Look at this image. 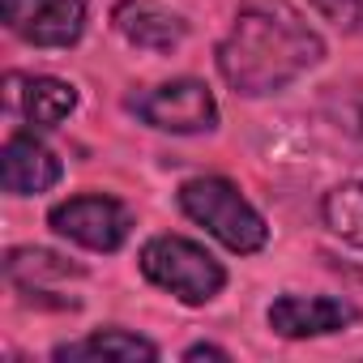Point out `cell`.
Listing matches in <instances>:
<instances>
[{"instance_id": "7c38bea8", "label": "cell", "mask_w": 363, "mask_h": 363, "mask_svg": "<svg viewBox=\"0 0 363 363\" xmlns=\"http://www.w3.org/2000/svg\"><path fill=\"white\" fill-rule=\"evenodd\" d=\"M5 278L26 295H43V282H60V278H82V265H69L60 252L52 248H9L5 252Z\"/></svg>"}, {"instance_id": "277c9868", "label": "cell", "mask_w": 363, "mask_h": 363, "mask_svg": "<svg viewBox=\"0 0 363 363\" xmlns=\"http://www.w3.org/2000/svg\"><path fill=\"white\" fill-rule=\"evenodd\" d=\"M128 111L141 124H150L158 133H179V137L210 133L218 124V99L201 77H175V82L137 90L128 99Z\"/></svg>"}, {"instance_id": "52a82bcc", "label": "cell", "mask_w": 363, "mask_h": 363, "mask_svg": "<svg viewBox=\"0 0 363 363\" xmlns=\"http://www.w3.org/2000/svg\"><path fill=\"white\" fill-rule=\"evenodd\" d=\"M278 337H325L359 320V308L337 295H278L265 312Z\"/></svg>"}, {"instance_id": "30bf717a", "label": "cell", "mask_w": 363, "mask_h": 363, "mask_svg": "<svg viewBox=\"0 0 363 363\" xmlns=\"http://www.w3.org/2000/svg\"><path fill=\"white\" fill-rule=\"evenodd\" d=\"M111 22L133 48H145V52H175L189 35V22L162 9L158 0H120L111 9Z\"/></svg>"}, {"instance_id": "7a4b0ae2", "label": "cell", "mask_w": 363, "mask_h": 363, "mask_svg": "<svg viewBox=\"0 0 363 363\" xmlns=\"http://www.w3.org/2000/svg\"><path fill=\"white\" fill-rule=\"evenodd\" d=\"M179 210L184 218H193L197 227H206L223 248L252 257L269 244V227L261 218V210L240 193V184H231L227 175H197L179 184Z\"/></svg>"}, {"instance_id": "6da1fadb", "label": "cell", "mask_w": 363, "mask_h": 363, "mask_svg": "<svg viewBox=\"0 0 363 363\" xmlns=\"http://www.w3.org/2000/svg\"><path fill=\"white\" fill-rule=\"evenodd\" d=\"M218 73L235 94L265 99L325 60V39L282 5H248L218 43Z\"/></svg>"}, {"instance_id": "5b68a950", "label": "cell", "mask_w": 363, "mask_h": 363, "mask_svg": "<svg viewBox=\"0 0 363 363\" xmlns=\"http://www.w3.org/2000/svg\"><path fill=\"white\" fill-rule=\"evenodd\" d=\"M48 227H52L56 235H65L69 244H77V248L116 252V248H124V240H128V231H133V214H128V206L116 201V197L82 193V197H69V201L52 206Z\"/></svg>"}, {"instance_id": "ba28073f", "label": "cell", "mask_w": 363, "mask_h": 363, "mask_svg": "<svg viewBox=\"0 0 363 363\" xmlns=\"http://www.w3.org/2000/svg\"><path fill=\"white\" fill-rule=\"evenodd\" d=\"M60 175L65 167L56 150H48L35 133H13L0 150V184L9 197H39L60 184Z\"/></svg>"}, {"instance_id": "8992f818", "label": "cell", "mask_w": 363, "mask_h": 363, "mask_svg": "<svg viewBox=\"0 0 363 363\" xmlns=\"http://www.w3.org/2000/svg\"><path fill=\"white\" fill-rule=\"evenodd\" d=\"M0 13L35 48H73L86 35V0H0Z\"/></svg>"}, {"instance_id": "9c48e42d", "label": "cell", "mask_w": 363, "mask_h": 363, "mask_svg": "<svg viewBox=\"0 0 363 363\" xmlns=\"http://www.w3.org/2000/svg\"><path fill=\"white\" fill-rule=\"evenodd\" d=\"M9 107L35 128H56L77 111V90L60 77H48V73H35V77L13 73L9 77Z\"/></svg>"}, {"instance_id": "4fadbf2b", "label": "cell", "mask_w": 363, "mask_h": 363, "mask_svg": "<svg viewBox=\"0 0 363 363\" xmlns=\"http://www.w3.org/2000/svg\"><path fill=\"white\" fill-rule=\"evenodd\" d=\"M320 218L342 244L363 248V179H346V184L329 189L320 201Z\"/></svg>"}, {"instance_id": "8fae6325", "label": "cell", "mask_w": 363, "mask_h": 363, "mask_svg": "<svg viewBox=\"0 0 363 363\" xmlns=\"http://www.w3.org/2000/svg\"><path fill=\"white\" fill-rule=\"evenodd\" d=\"M56 363H154L158 346L128 329H99L82 342H65L52 350Z\"/></svg>"}, {"instance_id": "9a60e30c", "label": "cell", "mask_w": 363, "mask_h": 363, "mask_svg": "<svg viewBox=\"0 0 363 363\" xmlns=\"http://www.w3.org/2000/svg\"><path fill=\"white\" fill-rule=\"evenodd\" d=\"M184 359H189V363H193V359H218V363H231V354H227L223 346H210V342L189 346V350H184Z\"/></svg>"}, {"instance_id": "3957f363", "label": "cell", "mask_w": 363, "mask_h": 363, "mask_svg": "<svg viewBox=\"0 0 363 363\" xmlns=\"http://www.w3.org/2000/svg\"><path fill=\"white\" fill-rule=\"evenodd\" d=\"M137 265H141V274L154 286L171 291L179 303H193V308L210 303L227 286V269L218 265V257L206 252V244L184 240V235H154V240H145L141 252H137Z\"/></svg>"}, {"instance_id": "5bb4252c", "label": "cell", "mask_w": 363, "mask_h": 363, "mask_svg": "<svg viewBox=\"0 0 363 363\" xmlns=\"http://www.w3.org/2000/svg\"><path fill=\"white\" fill-rule=\"evenodd\" d=\"M308 5L346 35H363V0H308Z\"/></svg>"}]
</instances>
